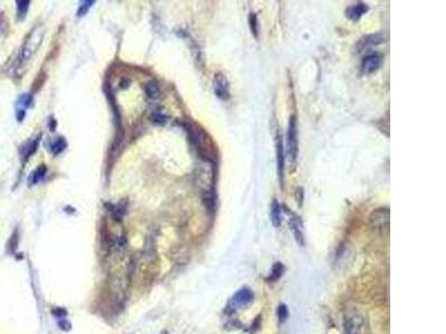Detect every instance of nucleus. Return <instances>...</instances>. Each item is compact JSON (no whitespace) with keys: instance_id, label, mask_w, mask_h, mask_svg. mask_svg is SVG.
<instances>
[{"instance_id":"nucleus-2","label":"nucleus","mask_w":446,"mask_h":334,"mask_svg":"<svg viewBox=\"0 0 446 334\" xmlns=\"http://www.w3.org/2000/svg\"><path fill=\"white\" fill-rule=\"evenodd\" d=\"M287 147L288 154L292 163H296L299 151V140H298V124L296 115H292L289 118L288 130H287Z\"/></svg>"},{"instance_id":"nucleus-9","label":"nucleus","mask_w":446,"mask_h":334,"mask_svg":"<svg viewBox=\"0 0 446 334\" xmlns=\"http://www.w3.org/2000/svg\"><path fill=\"white\" fill-rule=\"evenodd\" d=\"M288 214L290 216L289 226H290V230H292V232L294 237L300 246H304V231H302V227H304L302 222L297 215L294 214V213L288 211Z\"/></svg>"},{"instance_id":"nucleus-11","label":"nucleus","mask_w":446,"mask_h":334,"mask_svg":"<svg viewBox=\"0 0 446 334\" xmlns=\"http://www.w3.org/2000/svg\"><path fill=\"white\" fill-rule=\"evenodd\" d=\"M368 11V6L364 2H358L347 8L346 16L352 21H357Z\"/></svg>"},{"instance_id":"nucleus-23","label":"nucleus","mask_w":446,"mask_h":334,"mask_svg":"<svg viewBox=\"0 0 446 334\" xmlns=\"http://www.w3.org/2000/svg\"><path fill=\"white\" fill-rule=\"evenodd\" d=\"M93 3H95V1H84L83 4H82V6L80 7L78 12H77V14H78L80 17L84 16V14L87 13V11H88L90 7L93 6Z\"/></svg>"},{"instance_id":"nucleus-4","label":"nucleus","mask_w":446,"mask_h":334,"mask_svg":"<svg viewBox=\"0 0 446 334\" xmlns=\"http://www.w3.org/2000/svg\"><path fill=\"white\" fill-rule=\"evenodd\" d=\"M276 158H277V166H278V173H279V181L281 188L284 187V145L282 136H281L280 132L276 134Z\"/></svg>"},{"instance_id":"nucleus-3","label":"nucleus","mask_w":446,"mask_h":334,"mask_svg":"<svg viewBox=\"0 0 446 334\" xmlns=\"http://www.w3.org/2000/svg\"><path fill=\"white\" fill-rule=\"evenodd\" d=\"M370 222L372 230L380 232V233H386L390 231V210L387 207H380V209L375 210L370 216Z\"/></svg>"},{"instance_id":"nucleus-19","label":"nucleus","mask_w":446,"mask_h":334,"mask_svg":"<svg viewBox=\"0 0 446 334\" xmlns=\"http://www.w3.org/2000/svg\"><path fill=\"white\" fill-rule=\"evenodd\" d=\"M16 3H17V17L19 20H22L28 12L30 1H24V0H22V1H16Z\"/></svg>"},{"instance_id":"nucleus-22","label":"nucleus","mask_w":446,"mask_h":334,"mask_svg":"<svg viewBox=\"0 0 446 334\" xmlns=\"http://www.w3.org/2000/svg\"><path fill=\"white\" fill-rule=\"evenodd\" d=\"M289 316V311L288 308L284 306V304H281V306L278 308V318L280 322H284L288 319Z\"/></svg>"},{"instance_id":"nucleus-8","label":"nucleus","mask_w":446,"mask_h":334,"mask_svg":"<svg viewBox=\"0 0 446 334\" xmlns=\"http://www.w3.org/2000/svg\"><path fill=\"white\" fill-rule=\"evenodd\" d=\"M254 299V294L248 288H242L231 299V306L234 308H242L250 304Z\"/></svg>"},{"instance_id":"nucleus-7","label":"nucleus","mask_w":446,"mask_h":334,"mask_svg":"<svg viewBox=\"0 0 446 334\" xmlns=\"http://www.w3.org/2000/svg\"><path fill=\"white\" fill-rule=\"evenodd\" d=\"M382 61V58L380 54L367 55L366 57H364V59L362 60V65H360L362 72L364 75L372 74V72H375L376 70L380 69Z\"/></svg>"},{"instance_id":"nucleus-17","label":"nucleus","mask_w":446,"mask_h":334,"mask_svg":"<svg viewBox=\"0 0 446 334\" xmlns=\"http://www.w3.org/2000/svg\"><path fill=\"white\" fill-rule=\"evenodd\" d=\"M284 266L280 262H277L274 265L269 278L266 280H269V282H276V281H278L281 278V275L284 274Z\"/></svg>"},{"instance_id":"nucleus-26","label":"nucleus","mask_w":446,"mask_h":334,"mask_svg":"<svg viewBox=\"0 0 446 334\" xmlns=\"http://www.w3.org/2000/svg\"><path fill=\"white\" fill-rule=\"evenodd\" d=\"M25 115H26L25 109H19V108H18V109H17V113H16L18 122H22L24 118H25Z\"/></svg>"},{"instance_id":"nucleus-14","label":"nucleus","mask_w":446,"mask_h":334,"mask_svg":"<svg viewBox=\"0 0 446 334\" xmlns=\"http://www.w3.org/2000/svg\"><path fill=\"white\" fill-rule=\"evenodd\" d=\"M46 173H47V167L45 165H40V167H37L35 171L32 172V174L28 177L29 186L36 185L38 182H40V180H42L44 177H45Z\"/></svg>"},{"instance_id":"nucleus-16","label":"nucleus","mask_w":446,"mask_h":334,"mask_svg":"<svg viewBox=\"0 0 446 334\" xmlns=\"http://www.w3.org/2000/svg\"><path fill=\"white\" fill-rule=\"evenodd\" d=\"M145 93H146L150 98L156 99L160 97L161 90H160V87L155 81H150V83H148L146 86H145Z\"/></svg>"},{"instance_id":"nucleus-21","label":"nucleus","mask_w":446,"mask_h":334,"mask_svg":"<svg viewBox=\"0 0 446 334\" xmlns=\"http://www.w3.org/2000/svg\"><path fill=\"white\" fill-rule=\"evenodd\" d=\"M32 96L29 94H24L20 96V97H19V99L17 101V105H18L19 109H26L27 107H29V106L32 105Z\"/></svg>"},{"instance_id":"nucleus-6","label":"nucleus","mask_w":446,"mask_h":334,"mask_svg":"<svg viewBox=\"0 0 446 334\" xmlns=\"http://www.w3.org/2000/svg\"><path fill=\"white\" fill-rule=\"evenodd\" d=\"M385 41V36L382 33H372L362 37L356 45V51L362 52L372 49V47L380 45Z\"/></svg>"},{"instance_id":"nucleus-24","label":"nucleus","mask_w":446,"mask_h":334,"mask_svg":"<svg viewBox=\"0 0 446 334\" xmlns=\"http://www.w3.org/2000/svg\"><path fill=\"white\" fill-rule=\"evenodd\" d=\"M151 120L154 124L162 125V124H166L168 122V118L162 114H154V115H152Z\"/></svg>"},{"instance_id":"nucleus-13","label":"nucleus","mask_w":446,"mask_h":334,"mask_svg":"<svg viewBox=\"0 0 446 334\" xmlns=\"http://www.w3.org/2000/svg\"><path fill=\"white\" fill-rule=\"evenodd\" d=\"M281 206L277 200H274L272 204H271V211H270V217L271 222L274 227H280L281 223H282V215H281Z\"/></svg>"},{"instance_id":"nucleus-15","label":"nucleus","mask_w":446,"mask_h":334,"mask_svg":"<svg viewBox=\"0 0 446 334\" xmlns=\"http://www.w3.org/2000/svg\"><path fill=\"white\" fill-rule=\"evenodd\" d=\"M203 204L206 207V210L209 212H214L216 207V197L213 191H206L203 193L202 196Z\"/></svg>"},{"instance_id":"nucleus-10","label":"nucleus","mask_w":446,"mask_h":334,"mask_svg":"<svg viewBox=\"0 0 446 334\" xmlns=\"http://www.w3.org/2000/svg\"><path fill=\"white\" fill-rule=\"evenodd\" d=\"M362 328V319L358 314H349L345 321L346 334H360Z\"/></svg>"},{"instance_id":"nucleus-5","label":"nucleus","mask_w":446,"mask_h":334,"mask_svg":"<svg viewBox=\"0 0 446 334\" xmlns=\"http://www.w3.org/2000/svg\"><path fill=\"white\" fill-rule=\"evenodd\" d=\"M213 89L214 94L221 100H228L230 98V85L226 77L222 72H218L213 79Z\"/></svg>"},{"instance_id":"nucleus-1","label":"nucleus","mask_w":446,"mask_h":334,"mask_svg":"<svg viewBox=\"0 0 446 334\" xmlns=\"http://www.w3.org/2000/svg\"><path fill=\"white\" fill-rule=\"evenodd\" d=\"M45 37V27L42 25H38L32 29L30 33L27 36L25 43L22 46V60L27 61L35 54L38 48L42 45Z\"/></svg>"},{"instance_id":"nucleus-25","label":"nucleus","mask_w":446,"mask_h":334,"mask_svg":"<svg viewBox=\"0 0 446 334\" xmlns=\"http://www.w3.org/2000/svg\"><path fill=\"white\" fill-rule=\"evenodd\" d=\"M125 209H126V207L124 205H122V203H120V204L114 206V210H113L114 215L118 217V219H120V217L124 215V213L126 211Z\"/></svg>"},{"instance_id":"nucleus-20","label":"nucleus","mask_w":446,"mask_h":334,"mask_svg":"<svg viewBox=\"0 0 446 334\" xmlns=\"http://www.w3.org/2000/svg\"><path fill=\"white\" fill-rule=\"evenodd\" d=\"M249 27L252 35L254 36V38H258L259 22H258V17H256V14L254 12H251L249 14Z\"/></svg>"},{"instance_id":"nucleus-18","label":"nucleus","mask_w":446,"mask_h":334,"mask_svg":"<svg viewBox=\"0 0 446 334\" xmlns=\"http://www.w3.org/2000/svg\"><path fill=\"white\" fill-rule=\"evenodd\" d=\"M67 147V142L65 140L64 137H57L54 142L52 143V153L54 155H58L60 154L64 149Z\"/></svg>"},{"instance_id":"nucleus-12","label":"nucleus","mask_w":446,"mask_h":334,"mask_svg":"<svg viewBox=\"0 0 446 334\" xmlns=\"http://www.w3.org/2000/svg\"><path fill=\"white\" fill-rule=\"evenodd\" d=\"M40 137L42 135H38L36 138H34L30 142L26 143L24 146L22 147V157L24 159V162H27L32 154H35L38 146H40Z\"/></svg>"}]
</instances>
